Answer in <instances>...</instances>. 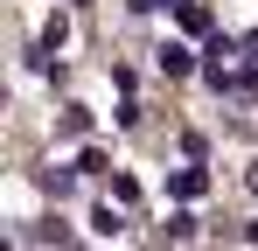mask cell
<instances>
[{
    "label": "cell",
    "instance_id": "1",
    "mask_svg": "<svg viewBox=\"0 0 258 251\" xmlns=\"http://www.w3.org/2000/svg\"><path fill=\"white\" fill-rule=\"evenodd\" d=\"M203 189H210V174H203V167H174V174H168V196H181V203H196Z\"/></svg>",
    "mask_w": 258,
    "mask_h": 251
},
{
    "label": "cell",
    "instance_id": "2",
    "mask_svg": "<svg viewBox=\"0 0 258 251\" xmlns=\"http://www.w3.org/2000/svg\"><path fill=\"white\" fill-rule=\"evenodd\" d=\"M91 133V112L84 105H63V112H56V140H84Z\"/></svg>",
    "mask_w": 258,
    "mask_h": 251
},
{
    "label": "cell",
    "instance_id": "3",
    "mask_svg": "<svg viewBox=\"0 0 258 251\" xmlns=\"http://www.w3.org/2000/svg\"><path fill=\"white\" fill-rule=\"evenodd\" d=\"M174 14H181L188 35H210V7H203V0H174Z\"/></svg>",
    "mask_w": 258,
    "mask_h": 251
},
{
    "label": "cell",
    "instance_id": "4",
    "mask_svg": "<svg viewBox=\"0 0 258 251\" xmlns=\"http://www.w3.org/2000/svg\"><path fill=\"white\" fill-rule=\"evenodd\" d=\"M70 189H77V167H42V196H56V203H63Z\"/></svg>",
    "mask_w": 258,
    "mask_h": 251
},
{
    "label": "cell",
    "instance_id": "5",
    "mask_svg": "<svg viewBox=\"0 0 258 251\" xmlns=\"http://www.w3.org/2000/svg\"><path fill=\"white\" fill-rule=\"evenodd\" d=\"M161 70H168V77H188V70H196L188 42H168V49H161Z\"/></svg>",
    "mask_w": 258,
    "mask_h": 251
},
{
    "label": "cell",
    "instance_id": "6",
    "mask_svg": "<svg viewBox=\"0 0 258 251\" xmlns=\"http://www.w3.org/2000/svg\"><path fill=\"white\" fill-rule=\"evenodd\" d=\"M91 230H98V237H119V230H126V216H119V209L105 203V209H98V216H91Z\"/></svg>",
    "mask_w": 258,
    "mask_h": 251
},
{
    "label": "cell",
    "instance_id": "7",
    "mask_svg": "<svg viewBox=\"0 0 258 251\" xmlns=\"http://www.w3.org/2000/svg\"><path fill=\"white\" fill-rule=\"evenodd\" d=\"M105 181H112V203H140V181L133 174H105Z\"/></svg>",
    "mask_w": 258,
    "mask_h": 251
},
{
    "label": "cell",
    "instance_id": "8",
    "mask_svg": "<svg viewBox=\"0 0 258 251\" xmlns=\"http://www.w3.org/2000/svg\"><path fill=\"white\" fill-rule=\"evenodd\" d=\"M77 174H112V161H105L98 147H84V154H77Z\"/></svg>",
    "mask_w": 258,
    "mask_h": 251
},
{
    "label": "cell",
    "instance_id": "9",
    "mask_svg": "<svg viewBox=\"0 0 258 251\" xmlns=\"http://www.w3.org/2000/svg\"><path fill=\"white\" fill-rule=\"evenodd\" d=\"M63 35H70V21H63V14H49V28H42V49H63Z\"/></svg>",
    "mask_w": 258,
    "mask_h": 251
},
{
    "label": "cell",
    "instance_id": "10",
    "mask_svg": "<svg viewBox=\"0 0 258 251\" xmlns=\"http://www.w3.org/2000/svg\"><path fill=\"white\" fill-rule=\"evenodd\" d=\"M126 7H133V14H154V7H161V0H126Z\"/></svg>",
    "mask_w": 258,
    "mask_h": 251
},
{
    "label": "cell",
    "instance_id": "11",
    "mask_svg": "<svg viewBox=\"0 0 258 251\" xmlns=\"http://www.w3.org/2000/svg\"><path fill=\"white\" fill-rule=\"evenodd\" d=\"M244 56H251V63H258V28H251V35H244Z\"/></svg>",
    "mask_w": 258,
    "mask_h": 251
},
{
    "label": "cell",
    "instance_id": "12",
    "mask_svg": "<svg viewBox=\"0 0 258 251\" xmlns=\"http://www.w3.org/2000/svg\"><path fill=\"white\" fill-rule=\"evenodd\" d=\"M244 244H251V251H258V223H251V230H244Z\"/></svg>",
    "mask_w": 258,
    "mask_h": 251
},
{
    "label": "cell",
    "instance_id": "13",
    "mask_svg": "<svg viewBox=\"0 0 258 251\" xmlns=\"http://www.w3.org/2000/svg\"><path fill=\"white\" fill-rule=\"evenodd\" d=\"M244 181H251V196H258V161H251V174H244Z\"/></svg>",
    "mask_w": 258,
    "mask_h": 251
}]
</instances>
